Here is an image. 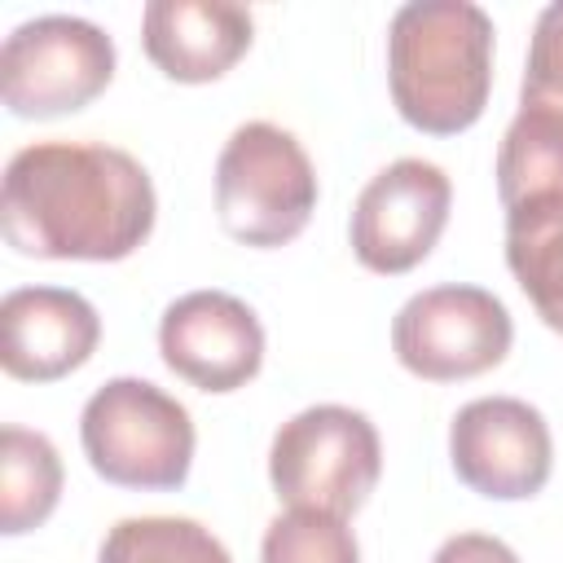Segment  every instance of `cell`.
I'll return each instance as SVG.
<instances>
[{"instance_id":"obj_18","label":"cell","mask_w":563,"mask_h":563,"mask_svg":"<svg viewBox=\"0 0 563 563\" xmlns=\"http://www.w3.org/2000/svg\"><path fill=\"white\" fill-rule=\"evenodd\" d=\"M519 101L523 106H554V110H563V0H554V4H545L537 13Z\"/></svg>"},{"instance_id":"obj_11","label":"cell","mask_w":563,"mask_h":563,"mask_svg":"<svg viewBox=\"0 0 563 563\" xmlns=\"http://www.w3.org/2000/svg\"><path fill=\"white\" fill-rule=\"evenodd\" d=\"M101 343L97 308L66 286H18L0 299V365L22 383H57Z\"/></svg>"},{"instance_id":"obj_12","label":"cell","mask_w":563,"mask_h":563,"mask_svg":"<svg viewBox=\"0 0 563 563\" xmlns=\"http://www.w3.org/2000/svg\"><path fill=\"white\" fill-rule=\"evenodd\" d=\"M255 40V18L233 0H150L141 13L145 57L176 84L229 75Z\"/></svg>"},{"instance_id":"obj_4","label":"cell","mask_w":563,"mask_h":563,"mask_svg":"<svg viewBox=\"0 0 563 563\" xmlns=\"http://www.w3.org/2000/svg\"><path fill=\"white\" fill-rule=\"evenodd\" d=\"M317 211V172L295 132L251 119L216 158V216L242 246H286Z\"/></svg>"},{"instance_id":"obj_15","label":"cell","mask_w":563,"mask_h":563,"mask_svg":"<svg viewBox=\"0 0 563 563\" xmlns=\"http://www.w3.org/2000/svg\"><path fill=\"white\" fill-rule=\"evenodd\" d=\"M62 497V457L48 435L26 427L0 431V532L22 537L40 528Z\"/></svg>"},{"instance_id":"obj_8","label":"cell","mask_w":563,"mask_h":563,"mask_svg":"<svg viewBox=\"0 0 563 563\" xmlns=\"http://www.w3.org/2000/svg\"><path fill=\"white\" fill-rule=\"evenodd\" d=\"M449 202L453 185L444 167L427 158L387 163L352 207V255L378 277L418 268L449 224Z\"/></svg>"},{"instance_id":"obj_16","label":"cell","mask_w":563,"mask_h":563,"mask_svg":"<svg viewBox=\"0 0 563 563\" xmlns=\"http://www.w3.org/2000/svg\"><path fill=\"white\" fill-rule=\"evenodd\" d=\"M97 563H233V559L220 545V537L198 519L136 515V519H119L106 532Z\"/></svg>"},{"instance_id":"obj_14","label":"cell","mask_w":563,"mask_h":563,"mask_svg":"<svg viewBox=\"0 0 563 563\" xmlns=\"http://www.w3.org/2000/svg\"><path fill=\"white\" fill-rule=\"evenodd\" d=\"M550 194H563V110L519 101L497 145V198L501 207H519Z\"/></svg>"},{"instance_id":"obj_3","label":"cell","mask_w":563,"mask_h":563,"mask_svg":"<svg viewBox=\"0 0 563 563\" xmlns=\"http://www.w3.org/2000/svg\"><path fill=\"white\" fill-rule=\"evenodd\" d=\"M194 440L189 409L150 378H110L79 413L84 457L114 488H180L194 466Z\"/></svg>"},{"instance_id":"obj_10","label":"cell","mask_w":563,"mask_h":563,"mask_svg":"<svg viewBox=\"0 0 563 563\" xmlns=\"http://www.w3.org/2000/svg\"><path fill=\"white\" fill-rule=\"evenodd\" d=\"M163 365L198 391H238L264 365V325L255 308L229 290H189L163 308Z\"/></svg>"},{"instance_id":"obj_1","label":"cell","mask_w":563,"mask_h":563,"mask_svg":"<svg viewBox=\"0 0 563 563\" xmlns=\"http://www.w3.org/2000/svg\"><path fill=\"white\" fill-rule=\"evenodd\" d=\"M150 172L119 145L40 141L9 158L0 233L31 260H128L154 233Z\"/></svg>"},{"instance_id":"obj_2","label":"cell","mask_w":563,"mask_h":563,"mask_svg":"<svg viewBox=\"0 0 563 563\" xmlns=\"http://www.w3.org/2000/svg\"><path fill=\"white\" fill-rule=\"evenodd\" d=\"M396 114L427 136L479 123L493 88V18L471 0H413L387 26Z\"/></svg>"},{"instance_id":"obj_19","label":"cell","mask_w":563,"mask_h":563,"mask_svg":"<svg viewBox=\"0 0 563 563\" xmlns=\"http://www.w3.org/2000/svg\"><path fill=\"white\" fill-rule=\"evenodd\" d=\"M431 563H519V554L488 532H457L435 550Z\"/></svg>"},{"instance_id":"obj_6","label":"cell","mask_w":563,"mask_h":563,"mask_svg":"<svg viewBox=\"0 0 563 563\" xmlns=\"http://www.w3.org/2000/svg\"><path fill=\"white\" fill-rule=\"evenodd\" d=\"M114 79V40L70 13H44L4 35L0 101L18 119H57L97 101Z\"/></svg>"},{"instance_id":"obj_5","label":"cell","mask_w":563,"mask_h":563,"mask_svg":"<svg viewBox=\"0 0 563 563\" xmlns=\"http://www.w3.org/2000/svg\"><path fill=\"white\" fill-rule=\"evenodd\" d=\"M383 475L374 422L347 405H312L277 427L268 449L273 493L290 510L356 515Z\"/></svg>"},{"instance_id":"obj_17","label":"cell","mask_w":563,"mask_h":563,"mask_svg":"<svg viewBox=\"0 0 563 563\" xmlns=\"http://www.w3.org/2000/svg\"><path fill=\"white\" fill-rule=\"evenodd\" d=\"M260 563H361L347 519L325 510H286L264 528Z\"/></svg>"},{"instance_id":"obj_13","label":"cell","mask_w":563,"mask_h":563,"mask_svg":"<svg viewBox=\"0 0 563 563\" xmlns=\"http://www.w3.org/2000/svg\"><path fill=\"white\" fill-rule=\"evenodd\" d=\"M506 268L537 317L563 334V194L506 207Z\"/></svg>"},{"instance_id":"obj_7","label":"cell","mask_w":563,"mask_h":563,"mask_svg":"<svg viewBox=\"0 0 563 563\" xmlns=\"http://www.w3.org/2000/svg\"><path fill=\"white\" fill-rule=\"evenodd\" d=\"M515 321L506 303L484 286H431L418 290L391 321L396 361L427 383H462L506 361Z\"/></svg>"},{"instance_id":"obj_9","label":"cell","mask_w":563,"mask_h":563,"mask_svg":"<svg viewBox=\"0 0 563 563\" xmlns=\"http://www.w3.org/2000/svg\"><path fill=\"white\" fill-rule=\"evenodd\" d=\"M449 462L457 479L493 501L537 497L554 466V440L541 418L519 396H479L453 413Z\"/></svg>"}]
</instances>
